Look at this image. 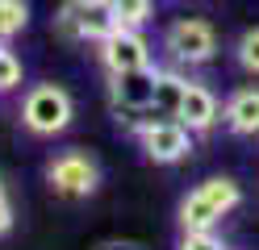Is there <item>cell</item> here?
Masks as SVG:
<instances>
[{
	"label": "cell",
	"instance_id": "obj_3",
	"mask_svg": "<svg viewBox=\"0 0 259 250\" xmlns=\"http://www.w3.org/2000/svg\"><path fill=\"white\" fill-rule=\"evenodd\" d=\"M46 183L51 192L63 200H88L96 188H101V167H96L92 155L84 150H59L46 163Z\"/></svg>",
	"mask_w": 259,
	"mask_h": 250
},
{
	"label": "cell",
	"instance_id": "obj_4",
	"mask_svg": "<svg viewBox=\"0 0 259 250\" xmlns=\"http://www.w3.org/2000/svg\"><path fill=\"white\" fill-rule=\"evenodd\" d=\"M155 67H142V71H117L109 75V105L117 113V121H125L134 129L138 121H147L151 100H155Z\"/></svg>",
	"mask_w": 259,
	"mask_h": 250
},
{
	"label": "cell",
	"instance_id": "obj_15",
	"mask_svg": "<svg viewBox=\"0 0 259 250\" xmlns=\"http://www.w3.org/2000/svg\"><path fill=\"white\" fill-rule=\"evenodd\" d=\"M234 59L247 75H259V25H251L242 38L234 42Z\"/></svg>",
	"mask_w": 259,
	"mask_h": 250
},
{
	"label": "cell",
	"instance_id": "obj_2",
	"mask_svg": "<svg viewBox=\"0 0 259 250\" xmlns=\"http://www.w3.org/2000/svg\"><path fill=\"white\" fill-rule=\"evenodd\" d=\"M75 117V100L67 88L59 83H34L21 100V125L34 133V138H55L71 125Z\"/></svg>",
	"mask_w": 259,
	"mask_h": 250
},
{
	"label": "cell",
	"instance_id": "obj_10",
	"mask_svg": "<svg viewBox=\"0 0 259 250\" xmlns=\"http://www.w3.org/2000/svg\"><path fill=\"white\" fill-rule=\"evenodd\" d=\"M222 121H226V129H230L234 138H255L259 133V88L230 92V100H226V109H222Z\"/></svg>",
	"mask_w": 259,
	"mask_h": 250
},
{
	"label": "cell",
	"instance_id": "obj_5",
	"mask_svg": "<svg viewBox=\"0 0 259 250\" xmlns=\"http://www.w3.org/2000/svg\"><path fill=\"white\" fill-rule=\"evenodd\" d=\"M55 25L63 38L71 42H96L101 46L113 29H117V17L105 0H63V9L55 17Z\"/></svg>",
	"mask_w": 259,
	"mask_h": 250
},
{
	"label": "cell",
	"instance_id": "obj_13",
	"mask_svg": "<svg viewBox=\"0 0 259 250\" xmlns=\"http://www.w3.org/2000/svg\"><path fill=\"white\" fill-rule=\"evenodd\" d=\"M113 17H117V25H134L142 29L151 21V13H155V0H113Z\"/></svg>",
	"mask_w": 259,
	"mask_h": 250
},
{
	"label": "cell",
	"instance_id": "obj_7",
	"mask_svg": "<svg viewBox=\"0 0 259 250\" xmlns=\"http://www.w3.org/2000/svg\"><path fill=\"white\" fill-rule=\"evenodd\" d=\"M163 50L184 67H205L218 55V33H213L209 21H201V17H180L176 25H167Z\"/></svg>",
	"mask_w": 259,
	"mask_h": 250
},
{
	"label": "cell",
	"instance_id": "obj_17",
	"mask_svg": "<svg viewBox=\"0 0 259 250\" xmlns=\"http://www.w3.org/2000/svg\"><path fill=\"white\" fill-rule=\"evenodd\" d=\"M13 221H17V209H13L9 196H0V238H9V233H13Z\"/></svg>",
	"mask_w": 259,
	"mask_h": 250
},
{
	"label": "cell",
	"instance_id": "obj_6",
	"mask_svg": "<svg viewBox=\"0 0 259 250\" xmlns=\"http://www.w3.org/2000/svg\"><path fill=\"white\" fill-rule=\"evenodd\" d=\"M138 138V150L147 155V163H159V167H171L192 155V133L180 125V121H159V117H147L130 129Z\"/></svg>",
	"mask_w": 259,
	"mask_h": 250
},
{
	"label": "cell",
	"instance_id": "obj_8",
	"mask_svg": "<svg viewBox=\"0 0 259 250\" xmlns=\"http://www.w3.org/2000/svg\"><path fill=\"white\" fill-rule=\"evenodd\" d=\"M101 63H105V71L109 75H117V71H142V67H155V50L147 42V33L134 29V25H117L109 33V38L101 42Z\"/></svg>",
	"mask_w": 259,
	"mask_h": 250
},
{
	"label": "cell",
	"instance_id": "obj_9",
	"mask_svg": "<svg viewBox=\"0 0 259 250\" xmlns=\"http://www.w3.org/2000/svg\"><path fill=\"white\" fill-rule=\"evenodd\" d=\"M176 121H180V125L192 133V138H205V133H213V125L222 121L218 92L209 88V83L188 79V88H184V100H180V113H176Z\"/></svg>",
	"mask_w": 259,
	"mask_h": 250
},
{
	"label": "cell",
	"instance_id": "obj_16",
	"mask_svg": "<svg viewBox=\"0 0 259 250\" xmlns=\"http://www.w3.org/2000/svg\"><path fill=\"white\" fill-rule=\"evenodd\" d=\"M180 250H230V246H226L213 229H205V233H184V238H180Z\"/></svg>",
	"mask_w": 259,
	"mask_h": 250
},
{
	"label": "cell",
	"instance_id": "obj_18",
	"mask_svg": "<svg viewBox=\"0 0 259 250\" xmlns=\"http://www.w3.org/2000/svg\"><path fill=\"white\" fill-rule=\"evenodd\" d=\"M0 196H5V183H0Z\"/></svg>",
	"mask_w": 259,
	"mask_h": 250
},
{
	"label": "cell",
	"instance_id": "obj_14",
	"mask_svg": "<svg viewBox=\"0 0 259 250\" xmlns=\"http://www.w3.org/2000/svg\"><path fill=\"white\" fill-rule=\"evenodd\" d=\"M25 79V63L17 50H9V42H0V92H17Z\"/></svg>",
	"mask_w": 259,
	"mask_h": 250
},
{
	"label": "cell",
	"instance_id": "obj_1",
	"mask_svg": "<svg viewBox=\"0 0 259 250\" xmlns=\"http://www.w3.org/2000/svg\"><path fill=\"white\" fill-rule=\"evenodd\" d=\"M242 205V188L226 175H213L197 183L184 200H180V233H205L213 229L226 213H234Z\"/></svg>",
	"mask_w": 259,
	"mask_h": 250
},
{
	"label": "cell",
	"instance_id": "obj_11",
	"mask_svg": "<svg viewBox=\"0 0 259 250\" xmlns=\"http://www.w3.org/2000/svg\"><path fill=\"white\" fill-rule=\"evenodd\" d=\"M184 88H188V79H184L180 71H159V75H155V100H151V113H147V117L176 121L180 100H184Z\"/></svg>",
	"mask_w": 259,
	"mask_h": 250
},
{
	"label": "cell",
	"instance_id": "obj_12",
	"mask_svg": "<svg viewBox=\"0 0 259 250\" xmlns=\"http://www.w3.org/2000/svg\"><path fill=\"white\" fill-rule=\"evenodd\" d=\"M29 25V5L25 0H0V42H13Z\"/></svg>",
	"mask_w": 259,
	"mask_h": 250
}]
</instances>
